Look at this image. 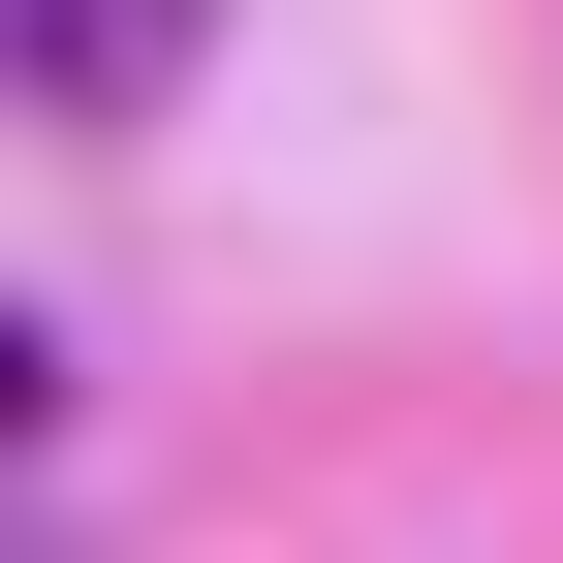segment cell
Here are the masks:
<instances>
[{
  "label": "cell",
  "instance_id": "obj_1",
  "mask_svg": "<svg viewBox=\"0 0 563 563\" xmlns=\"http://www.w3.org/2000/svg\"><path fill=\"white\" fill-rule=\"evenodd\" d=\"M32 95H63V125H157V95H188V0H32Z\"/></svg>",
  "mask_w": 563,
  "mask_h": 563
}]
</instances>
